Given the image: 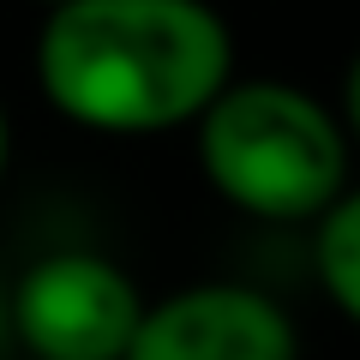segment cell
Listing matches in <instances>:
<instances>
[{
    "instance_id": "1",
    "label": "cell",
    "mask_w": 360,
    "mask_h": 360,
    "mask_svg": "<svg viewBox=\"0 0 360 360\" xmlns=\"http://www.w3.org/2000/svg\"><path fill=\"white\" fill-rule=\"evenodd\" d=\"M54 115L108 139L198 127L234 84V30L198 0H66L37 30Z\"/></svg>"
},
{
    "instance_id": "2",
    "label": "cell",
    "mask_w": 360,
    "mask_h": 360,
    "mask_svg": "<svg viewBox=\"0 0 360 360\" xmlns=\"http://www.w3.org/2000/svg\"><path fill=\"white\" fill-rule=\"evenodd\" d=\"M198 174L252 222H312L354 186L342 115L288 78H234L198 120Z\"/></svg>"
},
{
    "instance_id": "3",
    "label": "cell",
    "mask_w": 360,
    "mask_h": 360,
    "mask_svg": "<svg viewBox=\"0 0 360 360\" xmlns=\"http://www.w3.org/2000/svg\"><path fill=\"white\" fill-rule=\"evenodd\" d=\"M144 307V288L90 246L42 252L6 288L13 348H25L30 360H127Z\"/></svg>"
},
{
    "instance_id": "4",
    "label": "cell",
    "mask_w": 360,
    "mask_h": 360,
    "mask_svg": "<svg viewBox=\"0 0 360 360\" xmlns=\"http://www.w3.org/2000/svg\"><path fill=\"white\" fill-rule=\"evenodd\" d=\"M127 360H300V336L264 288L193 283L144 307Z\"/></svg>"
},
{
    "instance_id": "5",
    "label": "cell",
    "mask_w": 360,
    "mask_h": 360,
    "mask_svg": "<svg viewBox=\"0 0 360 360\" xmlns=\"http://www.w3.org/2000/svg\"><path fill=\"white\" fill-rule=\"evenodd\" d=\"M312 264H319V283L330 295V307L360 330V180L312 229Z\"/></svg>"
},
{
    "instance_id": "6",
    "label": "cell",
    "mask_w": 360,
    "mask_h": 360,
    "mask_svg": "<svg viewBox=\"0 0 360 360\" xmlns=\"http://www.w3.org/2000/svg\"><path fill=\"white\" fill-rule=\"evenodd\" d=\"M342 132L348 144H360V54L348 60V78H342Z\"/></svg>"
},
{
    "instance_id": "7",
    "label": "cell",
    "mask_w": 360,
    "mask_h": 360,
    "mask_svg": "<svg viewBox=\"0 0 360 360\" xmlns=\"http://www.w3.org/2000/svg\"><path fill=\"white\" fill-rule=\"evenodd\" d=\"M6 162H13V120H6V103H0V180H6Z\"/></svg>"
},
{
    "instance_id": "8",
    "label": "cell",
    "mask_w": 360,
    "mask_h": 360,
    "mask_svg": "<svg viewBox=\"0 0 360 360\" xmlns=\"http://www.w3.org/2000/svg\"><path fill=\"white\" fill-rule=\"evenodd\" d=\"M13 348V312H6V288H0V354Z\"/></svg>"
}]
</instances>
